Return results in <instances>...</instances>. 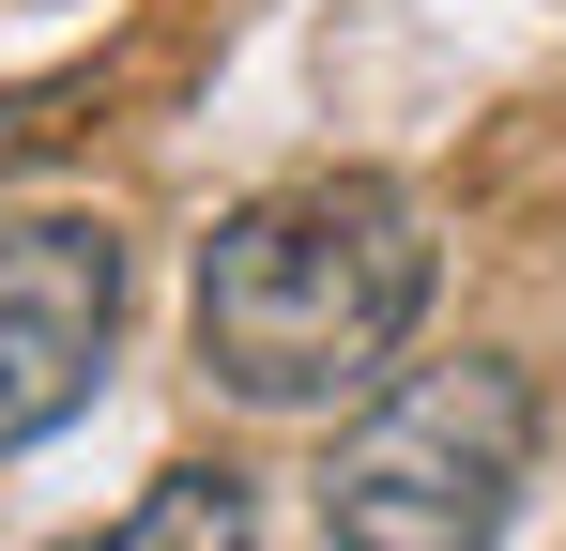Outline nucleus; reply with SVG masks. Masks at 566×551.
I'll use <instances>...</instances> for the list:
<instances>
[{
	"label": "nucleus",
	"instance_id": "1",
	"mask_svg": "<svg viewBox=\"0 0 566 551\" xmlns=\"http://www.w3.org/2000/svg\"><path fill=\"white\" fill-rule=\"evenodd\" d=\"M429 215L382 169H306L261 184L245 215H214L199 246V367L261 414H322L368 398L429 322Z\"/></svg>",
	"mask_w": 566,
	"mask_h": 551
},
{
	"label": "nucleus",
	"instance_id": "2",
	"mask_svg": "<svg viewBox=\"0 0 566 551\" xmlns=\"http://www.w3.org/2000/svg\"><path fill=\"white\" fill-rule=\"evenodd\" d=\"M536 367L521 353H444L398 367L322 459V551H490L536 490Z\"/></svg>",
	"mask_w": 566,
	"mask_h": 551
},
{
	"label": "nucleus",
	"instance_id": "3",
	"mask_svg": "<svg viewBox=\"0 0 566 551\" xmlns=\"http://www.w3.org/2000/svg\"><path fill=\"white\" fill-rule=\"evenodd\" d=\"M123 353V230L93 215H15L0 230V459L46 445Z\"/></svg>",
	"mask_w": 566,
	"mask_h": 551
},
{
	"label": "nucleus",
	"instance_id": "4",
	"mask_svg": "<svg viewBox=\"0 0 566 551\" xmlns=\"http://www.w3.org/2000/svg\"><path fill=\"white\" fill-rule=\"evenodd\" d=\"M77 551H261V490L230 475V459H185V475H154L107 537H77Z\"/></svg>",
	"mask_w": 566,
	"mask_h": 551
}]
</instances>
